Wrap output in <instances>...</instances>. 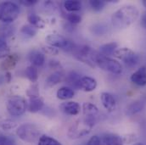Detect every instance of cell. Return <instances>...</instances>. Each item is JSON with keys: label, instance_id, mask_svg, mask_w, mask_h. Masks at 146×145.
Masks as SVG:
<instances>
[{"label": "cell", "instance_id": "cell-1", "mask_svg": "<svg viewBox=\"0 0 146 145\" xmlns=\"http://www.w3.org/2000/svg\"><path fill=\"white\" fill-rule=\"evenodd\" d=\"M139 16V11L133 5H125L111 15V23L117 29H126L134 23Z\"/></svg>", "mask_w": 146, "mask_h": 145}, {"label": "cell", "instance_id": "cell-2", "mask_svg": "<svg viewBox=\"0 0 146 145\" xmlns=\"http://www.w3.org/2000/svg\"><path fill=\"white\" fill-rule=\"evenodd\" d=\"M94 118H88L83 116L77 120L70 126L68 130V136L72 139H78L87 136L94 126Z\"/></svg>", "mask_w": 146, "mask_h": 145}, {"label": "cell", "instance_id": "cell-3", "mask_svg": "<svg viewBox=\"0 0 146 145\" xmlns=\"http://www.w3.org/2000/svg\"><path fill=\"white\" fill-rule=\"evenodd\" d=\"M91 59L94 66L100 67V69L106 72L116 74V75L122 72V66L117 60H113L107 56H105L100 53H97V52L93 53Z\"/></svg>", "mask_w": 146, "mask_h": 145}, {"label": "cell", "instance_id": "cell-4", "mask_svg": "<svg viewBox=\"0 0 146 145\" xmlns=\"http://www.w3.org/2000/svg\"><path fill=\"white\" fill-rule=\"evenodd\" d=\"M16 134L22 141L30 144L36 141L38 142L41 137L40 129L33 123H24L21 125L16 130Z\"/></svg>", "mask_w": 146, "mask_h": 145}, {"label": "cell", "instance_id": "cell-5", "mask_svg": "<svg viewBox=\"0 0 146 145\" xmlns=\"http://www.w3.org/2000/svg\"><path fill=\"white\" fill-rule=\"evenodd\" d=\"M20 15L19 6L13 2L0 3V21L3 23L10 24L15 21Z\"/></svg>", "mask_w": 146, "mask_h": 145}, {"label": "cell", "instance_id": "cell-6", "mask_svg": "<svg viewBox=\"0 0 146 145\" xmlns=\"http://www.w3.org/2000/svg\"><path fill=\"white\" fill-rule=\"evenodd\" d=\"M113 55L115 58L121 60L122 62H124V64L127 66L131 67V68L135 67L139 61V58L138 54L128 48H117L115 51Z\"/></svg>", "mask_w": 146, "mask_h": 145}, {"label": "cell", "instance_id": "cell-7", "mask_svg": "<svg viewBox=\"0 0 146 145\" xmlns=\"http://www.w3.org/2000/svg\"><path fill=\"white\" fill-rule=\"evenodd\" d=\"M27 109L26 99L21 96H13L8 100L7 110L12 116H21Z\"/></svg>", "mask_w": 146, "mask_h": 145}, {"label": "cell", "instance_id": "cell-8", "mask_svg": "<svg viewBox=\"0 0 146 145\" xmlns=\"http://www.w3.org/2000/svg\"><path fill=\"white\" fill-rule=\"evenodd\" d=\"M45 41L49 44V46L56 48H61L66 51H73L76 48L74 43L59 34H49L45 38Z\"/></svg>", "mask_w": 146, "mask_h": 145}, {"label": "cell", "instance_id": "cell-9", "mask_svg": "<svg viewBox=\"0 0 146 145\" xmlns=\"http://www.w3.org/2000/svg\"><path fill=\"white\" fill-rule=\"evenodd\" d=\"M100 145H123V138L115 133H106L100 138Z\"/></svg>", "mask_w": 146, "mask_h": 145}, {"label": "cell", "instance_id": "cell-10", "mask_svg": "<svg viewBox=\"0 0 146 145\" xmlns=\"http://www.w3.org/2000/svg\"><path fill=\"white\" fill-rule=\"evenodd\" d=\"M100 100L103 106L108 112H113L116 109V100L111 93L107 92L101 93Z\"/></svg>", "mask_w": 146, "mask_h": 145}, {"label": "cell", "instance_id": "cell-11", "mask_svg": "<svg viewBox=\"0 0 146 145\" xmlns=\"http://www.w3.org/2000/svg\"><path fill=\"white\" fill-rule=\"evenodd\" d=\"M60 109L62 112L69 115H76L80 113L81 106L77 102L68 101L60 105Z\"/></svg>", "mask_w": 146, "mask_h": 145}, {"label": "cell", "instance_id": "cell-12", "mask_svg": "<svg viewBox=\"0 0 146 145\" xmlns=\"http://www.w3.org/2000/svg\"><path fill=\"white\" fill-rule=\"evenodd\" d=\"M132 82H133L134 84L140 86V87H144L146 86V67L145 66H142L139 69H138L135 72L132 74L131 77H130Z\"/></svg>", "mask_w": 146, "mask_h": 145}, {"label": "cell", "instance_id": "cell-13", "mask_svg": "<svg viewBox=\"0 0 146 145\" xmlns=\"http://www.w3.org/2000/svg\"><path fill=\"white\" fill-rule=\"evenodd\" d=\"M80 87L85 92H92L97 87V81L91 76H82Z\"/></svg>", "mask_w": 146, "mask_h": 145}, {"label": "cell", "instance_id": "cell-14", "mask_svg": "<svg viewBox=\"0 0 146 145\" xmlns=\"http://www.w3.org/2000/svg\"><path fill=\"white\" fill-rule=\"evenodd\" d=\"M18 61H19V56L17 54H9L7 58H5V60L0 65V69L2 71L9 72V70H12L15 68Z\"/></svg>", "mask_w": 146, "mask_h": 145}, {"label": "cell", "instance_id": "cell-15", "mask_svg": "<svg viewBox=\"0 0 146 145\" xmlns=\"http://www.w3.org/2000/svg\"><path fill=\"white\" fill-rule=\"evenodd\" d=\"M44 103L42 98L39 96L31 97L29 99V103H27V109L31 113H36L43 108Z\"/></svg>", "mask_w": 146, "mask_h": 145}, {"label": "cell", "instance_id": "cell-16", "mask_svg": "<svg viewBox=\"0 0 146 145\" xmlns=\"http://www.w3.org/2000/svg\"><path fill=\"white\" fill-rule=\"evenodd\" d=\"M65 75L62 72H56L51 74L46 80V86L48 87H54L57 85L58 83L61 82L64 80Z\"/></svg>", "mask_w": 146, "mask_h": 145}, {"label": "cell", "instance_id": "cell-17", "mask_svg": "<svg viewBox=\"0 0 146 145\" xmlns=\"http://www.w3.org/2000/svg\"><path fill=\"white\" fill-rule=\"evenodd\" d=\"M29 60L33 64V66L40 67V66H43V64L45 62V57H44L43 54H42L38 51H33L29 54Z\"/></svg>", "mask_w": 146, "mask_h": 145}, {"label": "cell", "instance_id": "cell-18", "mask_svg": "<svg viewBox=\"0 0 146 145\" xmlns=\"http://www.w3.org/2000/svg\"><path fill=\"white\" fill-rule=\"evenodd\" d=\"M99 109L97 108V106L92 103H84L82 105V113H83V116L88 117V118H94L95 119V115L98 114Z\"/></svg>", "mask_w": 146, "mask_h": 145}, {"label": "cell", "instance_id": "cell-19", "mask_svg": "<svg viewBox=\"0 0 146 145\" xmlns=\"http://www.w3.org/2000/svg\"><path fill=\"white\" fill-rule=\"evenodd\" d=\"M81 78H82V76L78 73L72 72L67 75V76L66 77V82L68 83V85L71 86L70 87H72V88L74 87L76 89H81V87H80Z\"/></svg>", "mask_w": 146, "mask_h": 145}, {"label": "cell", "instance_id": "cell-20", "mask_svg": "<svg viewBox=\"0 0 146 145\" xmlns=\"http://www.w3.org/2000/svg\"><path fill=\"white\" fill-rule=\"evenodd\" d=\"M57 98L61 100H67L72 99L75 95V92L70 87H62L57 91Z\"/></svg>", "mask_w": 146, "mask_h": 145}, {"label": "cell", "instance_id": "cell-21", "mask_svg": "<svg viewBox=\"0 0 146 145\" xmlns=\"http://www.w3.org/2000/svg\"><path fill=\"white\" fill-rule=\"evenodd\" d=\"M117 48H118V43L115 42L106 43L100 47V53L105 56L109 57L110 55L114 54V53L117 49Z\"/></svg>", "mask_w": 146, "mask_h": 145}, {"label": "cell", "instance_id": "cell-22", "mask_svg": "<svg viewBox=\"0 0 146 145\" xmlns=\"http://www.w3.org/2000/svg\"><path fill=\"white\" fill-rule=\"evenodd\" d=\"M145 108V104L142 101H134L132 102L126 109V114L128 115H133L141 112Z\"/></svg>", "mask_w": 146, "mask_h": 145}, {"label": "cell", "instance_id": "cell-23", "mask_svg": "<svg viewBox=\"0 0 146 145\" xmlns=\"http://www.w3.org/2000/svg\"><path fill=\"white\" fill-rule=\"evenodd\" d=\"M15 33V28L14 26L7 23L0 25V38L5 39L14 36Z\"/></svg>", "mask_w": 146, "mask_h": 145}, {"label": "cell", "instance_id": "cell-24", "mask_svg": "<svg viewBox=\"0 0 146 145\" xmlns=\"http://www.w3.org/2000/svg\"><path fill=\"white\" fill-rule=\"evenodd\" d=\"M27 20L30 23V25H32L33 26H34L35 28H39V29H42L45 26V22L44 21L38 16L37 15L34 13H31L28 15L27 16Z\"/></svg>", "mask_w": 146, "mask_h": 145}, {"label": "cell", "instance_id": "cell-25", "mask_svg": "<svg viewBox=\"0 0 146 145\" xmlns=\"http://www.w3.org/2000/svg\"><path fill=\"white\" fill-rule=\"evenodd\" d=\"M64 8L66 10L74 13L82 9V2L77 0H66L64 2Z\"/></svg>", "mask_w": 146, "mask_h": 145}, {"label": "cell", "instance_id": "cell-26", "mask_svg": "<svg viewBox=\"0 0 146 145\" xmlns=\"http://www.w3.org/2000/svg\"><path fill=\"white\" fill-rule=\"evenodd\" d=\"M37 145H62L60 142L56 140L55 138L48 136V135H42L37 142Z\"/></svg>", "mask_w": 146, "mask_h": 145}, {"label": "cell", "instance_id": "cell-27", "mask_svg": "<svg viewBox=\"0 0 146 145\" xmlns=\"http://www.w3.org/2000/svg\"><path fill=\"white\" fill-rule=\"evenodd\" d=\"M91 31L96 36H103L108 31V26L105 23H98L92 26Z\"/></svg>", "mask_w": 146, "mask_h": 145}, {"label": "cell", "instance_id": "cell-28", "mask_svg": "<svg viewBox=\"0 0 146 145\" xmlns=\"http://www.w3.org/2000/svg\"><path fill=\"white\" fill-rule=\"evenodd\" d=\"M25 74H26V76L27 77V79L30 80L32 82H36L37 81L38 72H37L36 66H28L25 71Z\"/></svg>", "mask_w": 146, "mask_h": 145}, {"label": "cell", "instance_id": "cell-29", "mask_svg": "<svg viewBox=\"0 0 146 145\" xmlns=\"http://www.w3.org/2000/svg\"><path fill=\"white\" fill-rule=\"evenodd\" d=\"M21 32L25 35L26 36H28V37H33V36H36V32H37V30L36 28H35L34 26H33L32 25H25L21 27Z\"/></svg>", "mask_w": 146, "mask_h": 145}, {"label": "cell", "instance_id": "cell-30", "mask_svg": "<svg viewBox=\"0 0 146 145\" xmlns=\"http://www.w3.org/2000/svg\"><path fill=\"white\" fill-rule=\"evenodd\" d=\"M9 47L8 46L6 41L0 38V59H5L9 55Z\"/></svg>", "mask_w": 146, "mask_h": 145}, {"label": "cell", "instance_id": "cell-31", "mask_svg": "<svg viewBox=\"0 0 146 145\" xmlns=\"http://www.w3.org/2000/svg\"><path fill=\"white\" fill-rule=\"evenodd\" d=\"M89 5L92 8L93 10L96 12H100L103 10V9L106 6V2L102 0H91L89 1Z\"/></svg>", "mask_w": 146, "mask_h": 145}, {"label": "cell", "instance_id": "cell-32", "mask_svg": "<svg viewBox=\"0 0 146 145\" xmlns=\"http://www.w3.org/2000/svg\"><path fill=\"white\" fill-rule=\"evenodd\" d=\"M16 126V122L12 120H4L0 121V127L3 130H10Z\"/></svg>", "mask_w": 146, "mask_h": 145}, {"label": "cell", "instance_id": "cell-33", "mask_svg": "<svg viewBox=\"0 0 146 145\" xmlns=\"http://www.w3.org/2000/svg\"><path fill=\"white\" fill-rule=\"evenodd\" d=\"M66 19H67V21L71 24H73V25L79 24L82 21L81 15H79L78 14H76V13H70V14H68L67 16H66Z\"/></svg>", "mask_w": 146, "mask_h": 145}, {"label": "cell", "instance_id": "cell-34", "mask_svg": "<svg viewBox=\"0 0 146 145\" xmlns=\"http://www.w3.org/2000/svg\"><path fill=\"white\" fill-rule=\"evenodd\" d=\"M0 145H14V140L8 136L0 134Z\"/></svg>", "mask_w": 146, "mask_h": 145}, {"label": "cell", "instance_id": "cell-35", "mask_svg": "<svg viewBox=\"0 0 146 145\" xmlns=\"http://www.w3.org/2000/svg\"><path fill=\"white\" fill-rule=\"evenodd\" d=\"M42 51L50 55H56L59 54V49L56 48H54L52 46H48V47H43L42 48Z\"/></svg>", "mask_w": 146, "mask_h": 145}, {"label": "cell", "instance_id": "cell-36", "mask_svg": "<svg viewBox=\"0 0 146 145\" xmlns=\"http://www.w3.org/2000/svg\"><path fill=\"white\" fill-rule=\"evenodd\" d=\"M87 145H100V137L97 135H94L93 137H91L89 138V140L88 141Z\"/></svg>", "mask_w": 146, "mask_h": 145}, {"label": "cell", "instance_id": "cell-37", "mask_svg": "<svg viewBox=\"0 0 146 145\" xmlns=\"http://www.w3.org/2000/svg\"><path fill=\"white\" fill-rule=\"evenodd\" d=\"M37 3L36 0H21L20 1V3H21L24 6H33Z\"/></svg>", "mask_w": 146, "mask_h": 145}, {"label": "cell", "instance_id": "cell-38", "mask_svg": "<svg viewBox=\"0 0 146 145\" xmlns=\"http://www.w3.org/2000/svg\"><path fill=\"white\" fill-rule=\"evenodd\" d=\"M49 66L51 68H54V69H56V68H59L60 67V63L57 60H51L49 62Z\"/></svg>", "mask_w": 146, "mask_h": 145}, {"label": "cell", "instance_id": "cell-39", "mask_svg": "<svg viewBox=\"0 0 146 145\" xmlns=\"http://www.w3.org/2000/svg\"><path fill=\"white\" fill-rule=\"evenodd\" d=\"M4 77H5V81L6 82H10V81H11V79H12V75H11V73L9 72H7L5 73V75H4Z\"/></svg>", "mask_w": 146, "mask_h": 145}, {"label": "cell", "instance_id": "cell-40", "mask_svg": "<svg viewBox=\"0 0 146 145\" xmlns=\"http://www.w3.org/2000/svg\"><path fill=\"white\" fill-rule=\"evenodd\" d=\"M141 25L143 27H145L146 29V12L141 17Z\"/></svg>", "mask_w": 146, "mask_h": 145}, {"label": "cell", "instance_id": "cell-41", "mask_svg": "<svg viewBox=\"0 0 146 145\" xmlns=\"http://www.w3.org/2000/svg\"><path fill=\"white\" fill-rule=\"evenodd\" d=\"M4 81H5V77H4V75H0V85H1V84H3Z\"/></svg>", "mask_w": 146, "mask_h": 145}, {"label": "cell", "instance_id": "cell-42", "mask_svg": "<svg viewBox=\"0 0 146 145\" xmlns=\"http://www.w3.org/2000/svg\"><path fill=\"white\" fill-rule=\"evenodd\" d=\"M133 145H145L144 144H142V143H136V144H134Z\"/></svg>", "mask_w": 146, "mask_h": 145}, {"label": "cell", "instance_id": "cell-43", "mask_svg": "<svg viewBox=\"0 0 146 145\" xmlns=\"http://www.w3.org/2000/svg\"><path fill=\"white\" fill-rule=\"evenodd\" d=\"M143 5L146 8V0H144V1H143Z\"/></svg>", "mask_w": 146, "mask_h": 145}]
</instances>
